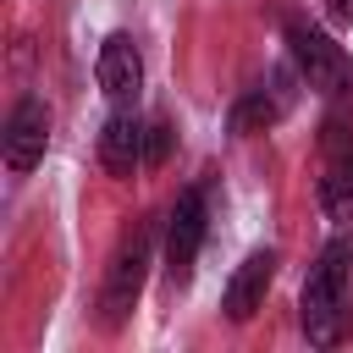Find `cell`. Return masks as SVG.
I'll return each instance as SVG.
<instances>
[{
    "instance_id": "cell-1",
    "label": "cell",
    "mask_w": 353,
    "mask_h": 353,
    "mask_svg": "<svg viewBox=\"0 0 353 353\" xmlns=\"http://www.w3.org/2000/svg\"><path fill=\"white\" fill-rule=\"evenodd\" d=\"M347 276H353V237H331L303 281V298H298V320H303V336L314 347H331L342 342V320H347Z\"/></svg>"
},
{
    "instance_id": "cell-2",
    "label": "cell",
    "mask_w": 353,
    "mask_h": 353,
    "mask_svg": "<svg viewBox=\"0 0 353 353\" xmlns=\"http://www.w3.org/2000/svg\"><path fill=\"white\" fill-rule=\"evenodd\" d=\"M287 50H292L298 77H303L314 94L342 99V94L353 88V55H347L325 28H314V22H287Z\"/></svg>"
},
{
    "instance_id": "cell-3",
    "label": "cell",
    "mask_w": 353,
    "mask_h": 353,
    "mask_svg": "<svg viewBox=\"0 0 353 353\" xmlns=\"http://www.w3.org/2000/svg\"><path fill=\"white\" fill-rule=\"evenodd\" d=\"M149 254H154V232L143 226L138 237H127L105 270V287H99V325L105 331H121L143 298V276H149Z\"/></svg>"
},
{
    "instance_id": "cell-4",
    "label": "cell",
    "mask_w": 353,
    "mask_h": 353,
    "mask_svg": "<svg viewBox=\"0 0 353 353\" xmlns=\"http://www.w3.org/2000/svg\"><path fill=\"white\" fill-rule=\"evenodd\" d=\"M298 66H276L270 77H259L254 88H243L237 94V105L226 110V132L232 138H254V132H265V127H276L292 105H298Z\"/></svg>"
},
{
    "instance_id": "cell-5",
    "label": "cell",
    "mask_w": 353,
    "mask_h": 353,
    "mask_svg": "<svg viewBox=\"0 0 353 353\" xmlns=\"http://www.w3.org/2000/svg\"><path fill=\"white\" fill-rule=\"evenodd\" d=\"M204 232H210V199H204V188H182V199L165 215V276H171V287H182L193 276Z\"/></svg>"
},
{
    "instance_id": "cell-6",
    "label": "cell",
    "mask_w": 353,
    "mask_h": 353,
    "mask_svg": "<svg viewBox=\"0 0 353 353\" xmlns=\"http://www.w3.org/2000/svg\"><path fill=\"white\" fill-rule=\"evenodd\" d=\"M44 143H50V110L44 99H17L11 116H6V132H0V149H6V165L17 176H28L39 160H44Z\"/></svg>"
},
{
    "instance_id": "cell-7",
    "label": "cell",
    "mask_w": 353,
    "mask_h": 353,
    "mask_svg": "<svg viewBox=\"0 0 353 353\" xmlns=\"http://www.w3.org/2000/svg\"><path fill=\"white\" fill-rule=\"evenodd\" d=\"M276 265H281L276 248H254V254L232 270V281H226V292H221V309H226L232 325H248V320L265 309V292H270V281H276Z\"/></svg>"
},
{
    "instance_id": "cell-8",
    "label": "cell",
    "mask_w": 353,
    "mask_h": 353,
    "mask_svg": "<svg viewBox=\"0 0 353 353\" xmlns=\"http://www.w3.org/2000/svg\"><path fill=\"white\" fill-rule=\"evenodd\" d=\"M94 77H99V94L110 105H132L138 88H143V55L132 44V33H110L99 44V61H94Z\"/></svg>"
},
{
    "instance_id": "cell-9",
    "label": "cell",
    "mask_w": 353,
    "mask_h": 353,
    "mask_svg": "<svg viewBox=\"0 0 353 353\" xmlns=\"http://www.w3.org/2000/svg\"><path fill=\"white\" fill-rule=\"evenodd\" d=\"M143 138H149V121H138L127 105H116V116H110L105 132H99V165L116 171V176L143 171Z\"/></svg>"
},
{
    "instance_id": "cell-10",
    "label": "cell",
    "mask_w": 353,
    "mask_h": 353,
    "mask_svg": "<svg viewBox=\"0 0 353 353\" xmlns=\"http://www.w3.org/2000/svg\"><path fill=\"white\" fill-rule=\"evenodd\" d=\"M320 210H325V221H336V226L353 221V154L331 160V171L320 176Z\"/></svg>"
},
{
    "instance_id": "cell-11",
    "label": "cell",
    "mask_w": 353,
    "mask_h": 353,
    "mask_svg": "<svg viewBox=\"0 0 353 353\" xmlns=\"http://www.w3.org/2000/svg\"><path fill=\"white\" fill-rule=\"evenodd\" d=\"M165 154H171V127H165V121H149V138H143V171L160 165Z\"/></svg>"
},
{
    "instance_id": "cell-12",
    "label": "cell",
    "mask_w": 353,
    "mask_h": 353,
    "mask_svg": "<svg viewBox=\"0 0 353 353\" xmlns=\"http://www.w3.org/2000/svg\"><path fill=\"white\" fill-rule=\"evenodd\" d=\"M325 11H331L336 28H353V0H325Z\"/></svg>"
}]
</instances>
